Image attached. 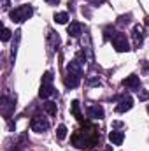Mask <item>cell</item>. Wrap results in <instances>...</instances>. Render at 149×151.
<instances>
[{
	"instance_id": "cell-1",
	"label": "cell",
	"mask_w": 149,
	"mask_h": 151,
	"mask_svg": "<svg viewBox=\"0 0 149 151\" xmlns=\"http://www.w3.org/2000/svg\"><path fill=\"white\" fill-rule=\"evenodd\" d=\"M98 141H100V134L91 125H88L84 128H79L74 135H72V144H74L75 148H79V150H90Z\"/></svg>"
},
{
	"instance_id": "cell-2",
	"label": "cell",
	"mask_w": 149,
	"mask_h": 151,
	"mask_svg": "<svg viewBox=\"0 0 149 151\" xmlns=\"http://www.w3.org/2000/svg\"><path fill=\"white\" fill-rule=\"evenodd\" d=\"M32 14H34L32 5H19V7H16V9H12V11L9 12V18H11L14 23H23V21H27Z\"/></svg>"
},
{
	"instance_id": "cell-3",
	"label": "cell",
	"mask_w": 149,
	"mask_h": 151,
	"mask_svg": "<svg viewBox=\"0 0 149 151\" xmlns=\"http://www.w3.org/2000/svg\"><path fill=\"white\" fill-rule=\"evenodd\" d=\"M53 93H54V88H53V74L51 72H46V74L42 76V84H40V90H39V97L40 99H49Z\"/></svg>"
},
{
	"instance_id": "cell-4",
	"label": "cell",
	"mask_w": 149,
	"mask_h": 151,
	"mask_svg": "<svg viewBox=\"0 0 149 151\" xmlns=\"http://www.w3.org/2000/svg\"><path fill=\"white\" fill-rule=\"evenodd\" d=\"M112 46H114V49L117 51V53H126V51H130V44H128V39L125 34H116L114 37H112Z\"/></svg>"
},
{
	"instance_id": "cell-5",
	"label": "cell",
	"mask_w": 149,
	"mask_h": 151,
	"mask_svg": "<svg viewBox=\"0 0 149 151\" xmlns=\"http://www.w3.org/2000/svg\"><path fill=\"white\" fill-rule=\"evenodd\" d=\"M0 109H2V114L5 118H11V114L14 113V109H16V100L7 97V95H4L2 100H0Z\"/></svg>"
},
{
	"instance_id": "cell-6",
	"label": "cell",
	"mask_w": 149,
	"mask_h": 151,
	"mask_svg": "<svg viewBox=\"0 0 149 151\" xmlns=\"http://www.w3.org/2000/svg\"><path fill=\"white\" fill-rule=\"evenodd\" d=\"M30 127H32V130L34 132H37V134H42V132H46L47 128H49V121L46 119V118H42V116H34L32 118V123H30Z\"/></svg>"
},
{
	"instance_id": "cell-7",
	"label": "cell",
	"mask_w": 149,
	"mask_h": 151,
	"mask_svg": "<svg viewBox=\"0 0 149 151\" xmlns=\"http://www.w3.org/2000/svg\"><path fill=\"white\" fill-rule=\"evenodd\" d=\"M123 86L128 88V90H139V88H140V79H139V76H135V74L128 76L126 79H123Z\"/></svg>"
},
{
	"instance_id": "cell-8",
	"label": "cell",
	"mask_w": 149,
	"mask_h": 151,
	"mask_svg": "<svg viewBox=\"0 0 149 151\" xmlns=\"http://www.w3.org/2000/svg\"><path fill=\"white\" fill-rule=\"evenodd\" d=\"M132 107H133L132 97H123V99L119 100V104L116 106V111H117V113H126V111H130Z\"/></svg>"
},
{
	"instance_id": "cell-9",
	"label": "cell",
	"mask_w": 149,
	"mask_h": 151,
	"mask_svg": "<svg viewBox=\"0 0 149 151\" xmlns=\"http://www.w3.org/2000/svg\"><path fill=\"white\" fill-rule=\"evenodd\" d=\"M88 118H91V119L104 118V107L102 106H91V107H88Z\"/></svg>"
},
{
	"instance_id": "cell-10",
	"label": "cell",
	"mask_w": 149,
	"mask_h": 151,
	"mask_svg": "<svg viewBox=\"0 0 149 151\" xmlns=\"http://www.w3.org/2000/svg\"><path fill=\"white\" fill-rule=\"evenodd\" d=\"M79 83H81V76L67 72V76H65V86H67V88H77Z\"/></svg>"
},
{
	"instance_id": "cell-11",
	"label": "cell",
	"mask_w": 149,
	"mask_h": 151,
	"mask_svg": "<svg viewBox=\"0 0 149 151\" xmlns=\"http://www.w3.org/2000/svg\"><path fill=\"white\" fill-rule=\"evenodd\" d=\"M67 72L75 76H82V67H81V62L79 60H72L69 65H67Z\"/></svg>"
},
{
	"instance_id": "cell-12",
	"label": "cell",
	"mask_w": 149,
	"mask_h": 151,
	"mask_svg": "<svg viewBox=\"0 0 149 151\" xmlns=\"http://www.w3.org/2000/svg\"><path fill=\"white\" fill-rule=\"evenodd\" d=\"M109 141H111L112 144L119 146V144L125 141V134H123V132H117V130H112L111 134H109Z\"/></svg>"
},
{
	"instance_id": "cell-13",
	"label": "cell",
	"mask_w": 149,
	"mask_h": 151,
	"mask_svg": "<svg viewBox=\"0 0 149 151\" xmlns=\"http://www.w3.org/2000/svg\"><path fill=\"white\" fill-rule=\"evenodd\" d=\"M67 32H69L70 37H79L82 34V25L81 23H70L69 28H67Z\"/></svg>"
},
{
	"instance_id": "cell-14",
	"label": "cell",
	"mask_w": 149,
	"mask_h": 151,
	"mask_svg": "<svg viewBox=\"0 0 149 151\" xmlns=\"http://www.w3.org/2000/svg\"><path fill=\"white\" fill-rule=\"evenodd\" d=\"M133 37H135V44L137 46L142 44V40H144V28L140 25H135L133 27Z\"/></svg>"
},
{
	"instance_id": "cell-15",
	"label": "cell",
	"mask_w": 149,
	"mask_h": 151,
	"mask_svg": "<svg viewBox=\"0 0 149 151\" xmlns=\"http://www.w3.org/2000/svg\"><path fill=\"white\" fill-rule=\"evenodd\" d=\"M72 114H74L75 118H77V121H82L84 118H82V114H81V109H79V102L74 100L72 102Z\"/></svg>"
},
{
	"instance_id": "cell-16",
	"label": "cell",
	"mask_w": 149,
	"mask_h": 151,
	"mask_svg": "<svg viewBox=\"0 0 149 151\" xmlns=\"http://www.w3.org/2000/svg\"><path fill=\"white\" fill-rule=\"evenodd\" d=\"M44 111L49 114V116H54L56 114V104L54 102H46L44 104Z\"/></svg>"
},
{
	"instance_id": "cell-17",
	"label": "cell",
	"mask_w": 149,
	"mask_h": 151,
	"mask_svg": "<svg viewBox=\"0 0 149 151\" xmlns=\"http://www.w3.org/2000/svg\"><path fill=\"white\" fill-rule=\"evenodd\" d=\"M67 19H69V14H67V12H58V14H54V21L60 23V25H65Z\"/></svg>"
},
{
	"instance_id": "cell-18",
	"label": "cell",
	"mask_w": 149,
	"mask_h": 151,
	"mask_svg": "<svg viewBox=\"0 0 149 151\" xmlns=\"http://www.w3.org/2000/svg\"><path fill=\"white\" fill-rule=\"evenodd\" d=\"M56 137H58L60 141H63V139L67 137V127H65V125H60V127L56 128Z\"/></svg>"
},
{
	"instance_id": "cell-19",
	"label": "cell",
	"mask_w": 149,
	"mask_h": 151,
	"mask_svg": "<svg viewBox=\"0 0 149 151\" xmlns=\"http://www.w3.org/2000/svg\"><path fill=\"white\" fill-rule=\"evenodd\" d=\"M9 39H11V30L9 28H4L2 30V42H7Z\"/></svg>"
},
{
	"instance_id": "cell-20",
	"label": "cell",
	"mask_w": 149,
	"mask_h": 151,
	"mask_svg": "<svg viewBox=\"0 0 149 151\" xmlns=\"http://www.w3.org/2000/svg\"><path fill=\"white\" fill-rule=\"evenodd\" d=\"M114 35H116L114 28H112V27H107V28H105V39H112Z\"/></svg>"
},
{
	"instance_id": "cell-21",
	"label": "cell",
	"mask_w": 149,
	"mask_h": 151,
	"mask_svg": "<svg viewBox=\"0 0 149 151\" xmlns=\"http://www.w3.org/2000/svg\"><path fill=\"white\" fill-rule=\"evenodd\" d=\"M139 99H140V100H148L149 93L146 91V90H139Z\"/></svg>"
},
{
	"instance_id": "cell-22",
	"label": "cell",
	"mask_w": 149,
	"mask_h": 151,
	"mask_svg": "<svg viewBox=\"0 0 149 151\" xmlns=\"http://www.w3.org/2000/svg\"><path fill=\"white\" fill-rule=\"evenodd\" d=\"M44 2H47V4H51V5H58V4H60V0H44Z\"/></svg>"
},
{
	"instance_id": "cell-23",
	"label": "cell",
	"mask_w": 149,
	"mask_h": 151,
	"mask_svg": "<svg viewBox=\"0 0 149 151\" xmlns=\"http://www.w3.org/2000/svg\"><path fill=\"white\" fill-rule=\"evenodd\" d=\"M2 7L7 9V7H9V0H2Z\"/></svg>"
},
{
	"instance_id": "cell-24",
	"label": "cell",
	"mask_w": 149,
	"mask_h": 151,
	"mask_svg": "<svg viewBox=\"0 0 149 151\" xmlns=\"http://www.w3.org/2000/svg\"><path fill=\"white\" fill-rule=\"evenodd\" d=\"M88 2H91V4H102L104 0H88Z\"/></svg>"
},
{
	"instance_id": "cell-25",
	"label": "cell",
	"mask_w": 149,
	"mask_h": 151,
	"mask_svg": "<svg viewBox=\"0 0 149 151\" xmlns=\"http://www.w3.org/2000/svg\"><path fill=\"white\" fill-rule=\"evenodd\" d=\"M146 25H148V27H149V16H148V18H146Z\"/></svg>"
},
{
	"instance_id": "cell-26",
	"label": "cell",
	"mask_w": 149,
	"mask_h": 151,
	"mask_svg": "<svg viewBox=\"0 0 149 151\" xmlns=\"http://www.w3.org/2000/svg\"><path fill=\"white\" fill-rule=\"evenodd\" d=\"M105 151H112V150H111V148H109V150H105Z\"/></svg>"
}]
</instances>
